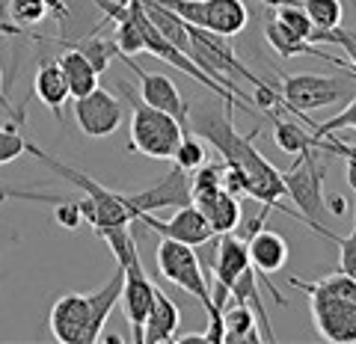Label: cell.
Instances as JSON below:
<instances>
[{
	"instance_id": "cell-1",
	"label": "cell",
	"mask_w": 356,
	"mask_h": 344,
	"mask_svg": "<svg viewBox=\"0 0 356 344\" xmlns=\"http://www.w3.org/2000/svg\"><path fill=\"white\" fill-rule=\"evenodd\" d=\"M191 131L199 134L205 142H211L226 166L243 172V196L261 202V208H280L288 217H300V211H291L282 199H288L285 184H282V172L264 158V154L252 146L255 137L261 134V128H252L247 137L238 134V128L232 125V110L226 107L222 113H214V110H199V113L191 116ZM306 223V220H303Z\"/></svg>"
},
{
	"instance_id": "cell-2",
	"label": "cell",
	"mask_w": 356,
	"mask_h": 344,
	"mask_svg": "<svg viewBox=\"0 0 356 344\" xmlns=\"http://www.w3.org/2000/svg\"><path fill=\"white\" fill-rule=\"evenodd\" d=\"M297 291L309 294L312 320L321 338L332 344H353L356 341V282L348 273H327L315 282L291 279Z\"/></svg>"
},
{
	"instance_id": "cell-3",
	"label": "cell",
	"mask_w": 356,
	"mask_h": 344,
	"mask_svg": "<svg viewBox=\"0 0 356 344\" xmlns=\"http://www.w3.org/2000/svg\"><path fill=\"white\" fill-rule=\"evenodd\" d=\"M24 151L33 154L36 161H42L51 172H57V175H63L65 181H72L77 190H83V193H86L83 199H77V205H81L83 223H89L95 231L113 229V226H131V223H137L140 211L131 205L128 193H116V190H110V187L98 184L95 179H89L86 172L74 170V166L63 163V161H57V158H51L48 151H42L39 146H33V142H27Z\"/></svg>"
},
{
	"instance_id": "cell-4",
	"label": "cell",
	"mask_w": 356,
	"mask_h": 344,
	"mask_svg": "<svg viewBox=\"0 0 356 344\" xmlns=\"http://www.w3.org/2000/svg\"><path fill=\"white\" fill-rule=\"evenodd\" d=\"M324 154L327 151L318 149V146H309L306 151H300L297 163L291 166V170L282 172V184H285L288 199H291L294 208L300 211V217L306 220V226L312 231H318L321 238L336 243L339 235L324 226V217H327V205H324L327 161H324Z\"/></svg>"
},
{
	"instance_id": "cell-5",
	"label": "cell",
	"mask_w": 356,
	"mask_h": 344,
	"mask_svg": "<svg viewBox=\"0 0 356 344\" xmlns=\"http://www.w3.org/2000/svg\"><path fill=\"white\" fill-rule=\"evenodd\" d=\"M122 95L131 104V142L128 149L137 154H146L154 161H172V154L178 149V142L184 137V128L178 122L163 113V110L146 104L140 95H134L128 83H119Z\"/></svg>"
},
{
	"instance_id": "cell-6",
	"label": "cell",
	"mask_w": 356,
	"mask_h": 344,
	"mask_svg": "<svg viewBox=\"0 0 356 344\" xmlns=\"http://www.w3.org/2000/svg\"><path fill=\"white\" fill-rule=\"evenodd\" d=\"M187 30H191V60L199 65L202 72H208L214 81H220L226 90H232L243 104H252V98L243 95V90L235 83V77H241V81H247L252 86L264 83L259 74H252L247 65H243L238 60V54L229 48V36H220V33H211V30H202V27H193L187 24Z\"/></svg>"
},
{
	"instance_id": "cell-7",
	"label": "cell",
	"mask_w": 356,
	"mask_h": 344,
	"mask_svg": "<svg viewBox=\"0 0 356 344\" xmlns=\"http://www.w3.org/2000/svg\"><path fill=\"white\" fill-rule=\"evenodd\" d=\"M285 101V110L306 116L309 110L336 107L356 95V77H330V74H282L276 86Z\"/></svg>"
},
{
	"instance_id": "cell-8",
	"label": "cell",
	"mask_w": 356,
	"mask_h": 344,
	"mask_svg": "<svg viewBox=\"0 0 356 344\" xmlns=\"http://www.w3.org/2000/svg\"><path fill=\"white\" fill-rule=\"evenodd\" d=\"M154 261H158V273L163 279H170L172 285L181 288V291L196 297L199 303L205 306V312L214 309V303H211V285L205 279L202 268H199L193 247H187L181 240H172V238H161Z\"/></svg>"
},
{
	"instance_id": "cell-9",
	"label": "cell",
	"mask_w": 356,
	"mask_h": 344,
	"mask_svg": "<svg viewBox=\"0 0 356 344\" xmlns=\"http://www.w3.org/2000/svg\"><path fill=\"white\" fill-rule=\"evenodd\" d=\"M154 3L172 9L187 24L220 33V36H238L250 21L247 6L241 0H154Z\"/></svg>"
},
{
	"instance_id": "cell-10",
	"label": "cell",
	"mask_w": 356,
	"mask_h": 344,
	"mask_svg": "<svg viewBox=\"0 0 356 344\" xmlns=\"http://www.w3.org/2000/svg\"><path fill=\"white\" fill-rule=\"evenodd\" d=\"M72 110H74L77 128H81L86 137H95V140L116 134L122 119H125V104H122L113 92L102 90V86H95L92 92L74 98Z\"/></svg>"
},
{
	"instance_id": "cell-11",
	"label": "cell",
	"mask_w": 356,
	"mask_h": 344,
	"mask_svg": "<svg viewBox=\"0 0 356 344\" xmlns=\"http://www.w3.org/2000/svg\"><path fill=\"white\" fill-rule=\"evenodd\" d=\"M119 60L125 63L134 74H137V81H140V98H143V101L152 104V107H158V110H163V113H170L178 122V125L184 128V134H191V107H187L181 92H178V86H175L172 77L140 69V63H134V57H125V54H119Z\"/></svg>"
},
{
	"instance_id": "cell-12",
	"label": "cell",
	"mask_w": 356,
	"mask_h": 344,
	"mask_svg": "<svg viewBox=\"0 0 356 344\" xmlns=\"http://www.w3.org/2000/svg\"><path fill=\"white\" fill-rule=\"evenodd\" d=\"M250 268V252H247V240L235 231H226L220 235V247H217V261H214V270H211V279H214V288H211V303L214 309H226L229 303V294H232V285L235 279Z\"/></svg>"
},
{
	"instance_id": "cell-13",
	"label": "cell",
	"mask_w": 356,
	"mask_h": 344,
	"mask_svg": "<svg viewBox=\"0 0 356 344\" xmlns=\"http://www.w3.org/2000/svg\"><path fill=\"white\" fill-rule=\"evenodd\" d=\"M247 252H250V264L255 276L264 282V288L273 294V300L280 306H288V300L280 294V288L270 282V273H280L288 261V240L280 235V231H270V229H259L247 238Z\"/></svg>"
},
{
	"instance_id": "cell-14",
	"label": "cell",
	"mask_w": 356,
	"mask_h": 344,
	"mask_svg": "<svg viewBox=\"0 0 356 344\" xmlns=\"http://www.w3.org/2000/svg\"><path fill=\"white\" fill-rule=\"evenodd\" d=\"M128 199L140 214H154V211H163V208L191 205L193 202L191 199V172H184L181 166H172L158 184L146 187V190H137V193H128Z\"/></svg>"
},
{
	"instance_id": "cell-15",
	"label": "cell",
	"mask_w": 356,
	"mask_h": 344,
	"mask_svg": "<svg viewBox=\"0 0 356 344\" xmlns=\"http://www.w3.org/2000/svg\"><path fill=\"white\" fill-rule=\"evenodd\" d=\"M137 223H143L152 231H158L161 238L181 240V243H187V247H196V243H202V240H208L211 235H214L211 226H208V220L202 217V211H199L193 202L175 208V214L170 220H158L154 214H140Z\"/></svg>"
},
{
	"instance_id": "cell-16",
	"label": "cell",
	"mask_w": 356,
	"mask_h": 344,
	"mask_svg": "<svg viewBox=\"0 0 356 344\" xmlns=\"http://www.w3.org/2000/svg\"><path fill=\"white\" fill-rule=\"evenodd\" d=\"M89 294H63L51 309V332L63 344H86Z\"/></svg>"
},
{
	"instance_id": "cell-17",
	"label": "cell",
	"mask_w": 356,
	"mask_h": 344,
	"mask_svg": "<svg viewBox=\"0 0 356 344\" xmlns=\"http://www.w3.org/2000/svg\"><path fill=\"white\" fill-rule=\"evenodd\" d=\"M193 205L202 211L208 226L214 235H226L241 226V202L235 193H229L226 187H211V190H199L191 196Z\"/></svg>"
},
{
	"instance_id": "cell-18",
	"label": "cell",
	"mask_w": 356,
	"mask_h": 344,
	"mask_svg": "<svg viewBox=\"0 0 356 344\" xmlns=\"http://www.w3.org/2000/svg\"><path fill=\"white\" fill-rule=\"evenodd\" d=\"M178 324H181V312H178L175 300L166 297L161 288H154V300L143 327V344H161V341H172Z\"/></svg>"
},
{
	"instance_id": "cell-19",
	"label": "cell",
	"mask_w": 356,
	"mask_h": 344,
	"mask_svg": "<svg viewBox=\"0 0 356 344\" xmlns=\"http://www.w3.org/2000/svg\"><path fill=\"white\" fill-rule=\"evenodd\" d=\"M264 39H267V45H270L280 57H300V54H309V57H318V60H324V63H330V65H339V69L344 72V60H339V57H332L330 51H321L318 45H312L309 39H300V36H294L291 30H285L280 21H267V27H264Z\"/></svg>"
},
{
	"instance_id": "cell-20",
	"label": "cell",
	"mask_w": 356,
	"mask_h": 344,
	"mask_svg": "<svg viewBox=\"0 0 356 344\" xmlns=\"http://www.w3.org/2000/svg\"><path fill=\"white\" fill-rule=\"evenodd\" d=\"M33 92H36V98L51 110L54 116L63 119V107L72 98V92H69V83H65L57 60H42L39 63V72H36V77H33Z\"/></svg>"
},
{
	"instance_id": "cell-21",
	"label": "cell",
	"mask_w": 356,
	"mask_h": 344,
	"mask_svg": "<svg viewBox=\"0 0 356 344\" xmlns=\"http://www.w3.org/2000/svg\"><path fill=\"white\" fill-rule=\"evenodd\" d=\"M57 65H60V72H63V77H65V83H69L72 98H81V95L92 92L95 86H98V72H95V65L89 63L77 48L69 45V51H63L60 57H57Z\"/></svg>"
},
{
	"instance_id": "cell-22",
	"label": "cell",
	"mask_w": 356,
	"mask_h": 344,
	"mask_svg": "<svg viewBox=\"0 0 356 344\" xmlns=\"http://www.w3.org/2000/svg\"><path fill=\"white\" fill-rule=\"evenodd\" d=\"M232 300H241V303H247L252 312H255V320H259V332H261V341H276L273 336V327H270V318H267V309L261 303V291H259V276H255L252 264L247 270H243L235 285H232Z\"/></svg>"
},
{
	"instance_id": "cell-23",
	"label": "cell",
	"mask_w": 356,
	"mask_h": 344,
	"mask_svg": "<svg viewBox=\"0 0 356 344\" xmlns=\"http://www.w3.org/2000/svg\"><path fill=\"white\" fill-rule=\"evenodd\" d=\"M222 341H261L255 312L241 300H232V306L222 309Z\"/></svg>"
},
{
	"instance_id": "cell-24",
	"label": "cell",
	"mask_w": 356,
	"mask_h": 344,
	"mask_svg": "<svg viewBox=\"0 0 356 344\" xmlns=\"http://www.w3.org/2000/svg\"><path fill=\"white\" fill-rule=\"evenodd\" d=\"M9 15H13V24L18 27H36L48 15H57L60 21H65L69 18V6L63 0H13Z\"/></svg>"
},
{
	"instance_id": "cell-25",
	"label": "cell",
	"mask_w": 356,
	"mask_h": 344,
	"mask_svg": "<svg viewBox=\"0 0 356 344\" xmlns=\"http://www.w3.org/2000/svg\"><path fill=\"white\" fill-rule=\"evenodd\" d=\"M267 119H270V125H273V142L282 151L300 154V151H306L309 146H315V137L306 134V131L300 128V125H294V122L280 119V113H273V116H267Z\"/></svg>"
},
{
	"instance_id": "cell-26",
	"label": "cell",
	"mask_w": 356,
	"mask_h": 344,
	"mask_svg": "<svg viewBox=\"0 0 356 344\" xmlns=\"http://www.w3.org/2000/svg\"><path fill=\"white\" fill-rule=\"evenodd\" d=\"M72 48H77L83 57L95 65L98 74L107 72V65L113 63V57H119V48L113 39H102V36H86L81 42H72Z\"/></svg>"
},
{
	"instance_id": "cell-27",
	"label": "cell",
	"mask_w": 356,
	"mask_h": 344,
	"mask_svg": "<svg viewBox=\"0 0 356 344\" xmlns=\"http://www.w3.org/2000/svg\"><path fill=\"white\" fill-rule=\"evenodd\" d=\"M300 6L306 9V15H309L315 30L341 27V18H344L341 0H300Z\"/></svg>"
},
{
	"instance_id": "cell-28",
	"label": "cell",
	"mask_w": 356,
	"mask_h": 344,
	"mask_svg": "<svg viewBox=\"0 0 356 344\" xmlns=\"http://www.w3.org/2000/svg\"><path fill=\"white\" fill-rule=\"evenodd\" d=\"M309 42H312V45H321V42H330V45H341L344 51H348V57H350V63L344 65V72L356 77V36H353V33L341 30V27H332V30H315V27H312Z\"/></svg>"
},
{
	"instance_id": "cell-29",
	"label": "cell",
	"mask_w": 356,
	"mask_h": 344,
	"mask_svg": "<svg viewBox=\"0 0 356 344\" xmlns=\"http://www.w3.org/2000/svg\"><path fill=\"white\" fill-rule=\"evenodd\" d=\"M172 161H175V166H181L184 172H193V170H199V166L208 161V151L202 146V140H196L193 131H191V134H184L181 142H178Z\"/></svg>"
},
{
	"instance_id": "cell-30",
	"label": "cell",
	"mask_w": 356,
	"mask_h": 344,
	"mask_svg": "<svg viewBox=\"0 0 356 344\" xmlns=\"http://www.w3.org/2000/svg\"><path fill=\"white\" fill-rule=\"evenodd\" d=\"M312 128H315V134H312V137H318V140L336 134V131H341V128H353L356 131V95L332 119H327V122H312Z\"/></svg>"
},
{
	"instance_id": "cell-31",
	"label": "cell",
	"mask_w": 356,
	"mask_h": 344,
	"mask_svg": "<svg viewBox=\"0 0 356 344\" xmlns=\"http://www.w3.org/2000/svg\"><path fill=\"white\" fill-rule=\"evenodd\" d=\"M27 137L18 131V125H0V166L13 163L24 154Z\"/></svg>"
},
{
	"instance_id": "cell-32",
	"label": "cell",
	"mask_w": 356,
	"mask_h": 344,
	"mask_svg": "<svg viewBox=\"0 0 356 344\" xmlns=\"http://www.w3.org/2000/svg\"><path fill=\"white\" fill-rule=\"evenodd\" d=\"M276 21H280L285 30H291L294 36H300V39H309V33H312V21H309L306 9L300 3L280 6V9H276Z\"/></svg>"
},
{
	"instance_id": "cell-33",
	"label": "cell",
	"mask_w": 356,
	"mask_h": 344,
	"mask_svg": "<svg viewBox=\"0 0 356 344\" xmlns=\"http://www.w3.org/2000/svg\"><path fill=\"white\" fill-rule=\"evenodd\" d=\"M336 243H339V270L348 273L356 282V199H353V229H350V235L339 238Z\"/></svg>"
},
{
	"instance_id": "cell-34",
	"label": "cell",
	"mask_w": 356,
	"mask_h": 344,
	"mask_svg": "<svg viewBox=\"0 0 356 344\" xmlns=\"http://www.w3.org/2000/svg\"><path fill=\"white\" fill-rule=\"evenodd\" d=\"M54 217H57V223L63 229H77L83 223V214H81V205H77V199H69L65 196L63 202L54 205Z\"/></svg>"
},
{
	"instance_id": "cell-35",
	"label": "cell",
	"mask_w": 356,
	"mask_h": 344,
	"mask_svg": "<svg viewBox=\"0 0 356 344\" xmlns=\"http://www.w3.org/2000/svg\"><path fill=\"white\" fill-rule=\"evenodd\" d=\"M3 199H30V202H51V205H57L63 202L65 196H44V193H24V190H9V187H0V202Z\"/></svg>"
},
{
	"instance_id": "cell-36",
	"label": "cell",
	"mask_w": 356,
	"mask_h": 344,
	"mask_svg": "<svg viewBox=\"0 0 356 344\" xmlns=\"http://www.w3.org/2000/svg\"><path fill=\"white\" fill-rule=\"evenodd\" d=\"M0 107H3L6 113L18 122V125H21V122H24V110H18L15 104H9V98H6V92H3V72H0Z\"/></svg>"
},
{
	"instance_id": "cell-37",
	"label": "cell",
	"mask_w": 356,
	"mask_h": 344,
	"mask_svg": "<svg viewBox=\"0 0 356 344\" xmlns=\"http://www.w3.org/2000/svg\"><path fill=\"white\" fill-rule=\"evenodd\" d=\"M324 205L330 214H336V217H344V211H348V202H344V196H339V193L324 196Z\"/></svg>"
},
{
	"instance_id": "cell-38",
	"label": "cell",
	"mask_w": 356,
	"mask_h": 344,
	"mask_svg": "<svg viewBox=\"0 0 356 344\" xmlns=\"http://www.w3.org/2000/svg\"><path fill=\"white\" fill-rule=\"evenodd\" d=\"M259 3L270 6V9H280V6H291V3H300V0H259Z\"/></svg>"
},
{
	"instance_id": "cell-39",
	"label": "cell",
	"mask_w": 356,
	"mask_h": 344,
	"mask_svg": "<svg viewBox=\"0 0 356 344\" xmlns=\"http://www.w3.org/2000/svg\"><path fill=\"white\" fill-rule=\"evenodd\" d=\"M0 33H6V36H18L21 27H18V24H6V21L0 18Z\"/></svg>"
},
{
	"instance_id": "cell-40",
	"label": "cell",
	"mask_w": 356,
	"mask_h": 344,
	"mask_svg": "<svg viewBox=\"0 0 356 344\" xmlns=\"http://www.w3.org/2000/svg\"><path fill=\"white\" fill-rule=\"evenodd\" d=\"M353 3H356V0H353Z\"/></svg>"
}]
</instances>
